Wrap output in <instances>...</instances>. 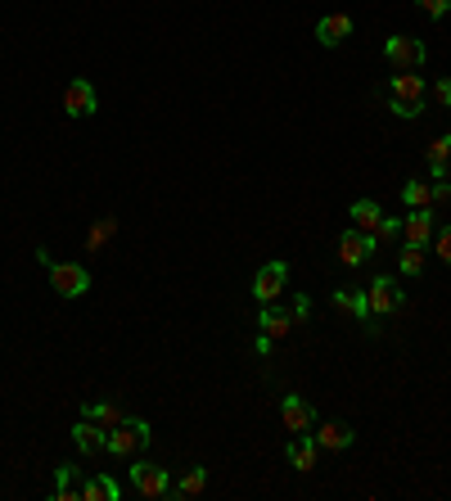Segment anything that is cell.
Wrapping results in <instances>:
<instances>
[{
  "instance_id": "cell-19",
  "label": "cell",
  "mask_w": 451,
  "mask_h": 501,
  "mask_svg": "<svg viewBox=\"0 0 451 501\" xmlns=\"http://www.w3.org/2000/svg\"><path fill=\"white\" fill-rule=\"evenodd\" d=\"M352 37V19L348 14H325L321 23H316V41L321 45H343Z\"/></svg>"
},
{
  "instance_id": "cell-10",
  "label": "cell",
  "mask_w": 451,
  "mask_h": 501,
  "mask_svg": "<svg viewBox=\"0 0 451 501\" xmlns=\"http://www.w3.org/2000/svg\"><path fill=\"white\" fill-rule=\"evenodd\" d=\"M429 240H433V208H411L402 218V244L429 249Z\"/></svg>"
},
{
  "instance_id": "cell-17",
  "label": "cell",
  "mask_w": 451,
  "mask_h": 501,
  "mask_svg": "<svg viewBox=\"0 0 451 501\" xmlns=\"http://www.w3.org/2000/svg\"><path fill=\"white\" fill-rule=\"evenodd\" d=\"M293 325H298V316L293 312H280V308H262V316H258V334H266L271 343H280V339H289L293 334Z\"/></svg>"
},
{
  "instance_id": "cell-32",
  "label": "cell",
  "mask_w": 451,
  "mask_h": 501,
  "mask_svg": "<svg viewBox=\"0 0 451 501\" xmlns=\"http://www.w3.org/2000/svg\"><path fill=\"white\" fill-rule=\"evenodd\" d=\"M289 312H293V316H298V321H308V316H312V299H308V294H298V299H293V308H289Z\"/></svg>"
},
{
  "instance_id": "cell-2",
  "label": "cell",
  "mask_w": 451,
  "mask_h": 501,
  "mask_svg": "<svg viewBox=\"0 0 451 501\" xmlns=\"http://www.w3.org/2000/svg\"><path fill=\"white\" fill-rule=\"evenodd\" d=\"M50 271V290L59 294V299H82L86 290H91V271L82 267V262H50L45 267Z\"/></svg>"
},
{
  "instance_id": "cell-7",
  "label": "cell",
  "mask_w": 451,
  "mask_h": 501,
  "mask_svg": "<svg viewBox=\"0 0 451 501\" xmlns=\"http://www.w3.org/2000/svg\"><path fill=\"white\" fill-rule=\"evenodd\" d=\"M284 284H289V267H284V262H266V267L253 275V299L266 308V303H275V299L284 294Z\"/></svg>"
},
{
  "instance_id": "cell-9",
  "label": "cell",
  "mask_w": 451,
  "mask_h": 501,
  "mask_svg": "<svg viewBox=\"0 0 451 501\" xmlns=\"http://www.w3.org/2000/svg\"><path fill=\"white\" fill-rule=\"evenodd\" d=\"M72 443H78L82 448V456H104L109 452V429H100L95 420H78V424H72Z\"/></svg>"
},
{
  "instance_id": "cell-31",
  "label": "cell",
  "mask_w": 451,
  "mask_h": 501,
  "mask_svg": "<svg viewBox=\"0 0 451 501\" xmlns=\"http://www.w3.org/2000/svg\"><path fill=\"white\" fill-rule=\"evenodd\" d=\"M389 113L411 122V118H420V113H424V104H402V100H389Z\"/></svg>"
},
{
  "instance_id": "cell-16",
  "label": "cell",
  "mask_w": 451,
  "mask_h": 501,
  "mask_svg": "<svg viewBox=\"0 0 451 501\" xmlns=\"http://www.w3.org/2000/svg\"><path fill=\"white\" fill-rule=\"evenodd\" d=\"M334 249H339V262H343V267H361V262L374 253L370 235H361V231H343V235L334 240Z\"/></svg>"
},
{
  "instance_id": "cell-1",
  "label": "cell",
  "mask_w": 451,
  "mask_h": 501,
  "mask_svg": "<svg viewBox=\"0 0 451 501\" xmlns=\"http://www.w3.org/2000/svg\"><path fill=\"white\" fill-rule=\"evenodd\" d=\"M149 439H154L149 420L127 415L118 429H109V452H113V456H135V452H144V448H149Z\"/></svg>"
},
{
  "instance_id": "cell-13",
  "label": "cell",
  "mask_w": 451,
  "mask_h": 501,
  "mask_svg": "<svg viewBox=\"0 0 451 501\" xmlns=\"http://www.w3.org/2000/svg\"><path fill=\"white\" fill-rule=\"evenodd\" d=\"M82 492H86V474H82V465H59L54 470V501H82Z\"/></svg>"
},
{
  "instance_id": "cell-34",
  "label": "cell",
  "mask_w": 451,
  "mask_h": 501,
  "mask_svg": "<svg viewBox=\"0 0 451 501\" xmlns=\"http://www.w3.org/2000/svg\"><path fill=\"white\" fill-rule=\"evenodd\" d=\"M253 348H258V357H266V352H271V339H266V334H258V339H253Z\"/></svg>"
},
{
  "instance_id": "cell-20",
  "label": "cell",
  "mask_w": 451,
  "mask_h": 501,
  "mask_svg": "<svg viewBox=\"0 0 451 501\" xmlns=\"http://www.w3.org/2000/svg\"><path fill=\"white\" fill-rule=\"evenodd\" d=\"M203 488H208V470H203V465H190V470L172 483V492H168V497H176V501H194Z\"/></svg>"
},
{
  "instance_id": "cell-21",
  "label": "cell",
  "mask_w": 451,
  "mask_h": 501,
  "mask_svg": "<svg viewBox=\"0 0 451 501\" xmlns=\"http://www.w3.org/2000/svg\"><path fill=\"white\" fill-rule=\"evenodd\" d=\"M424 159H429V181H447V168H451V131L433 140Z\"/></svg>"
},
{
  "instance_id": "cell-12",
  "label": "cell",
  "mask_w": 451,
  "mask_h": 501,
  "mask_svg": "<svg viewBox=\"0 0 451 501\" xmlns=\"http://www.w3.org/2000/svg\"><path fill=\"white\" fill-rule=\"evenodd\" d=\"M316 448L321 452H348L352 443H357V434H352V424H343V420H325V424H316Z\"/></svg>"
},
{
  "instance_id": "cell-25",
  "label": "cell",
  "mask_w": 451,
  "mask_h": 501,
  "mask_svg": "<svg viewBox=\"0 0 451 501\" xmlns=\"http://www.w3.org/2000/svg\"><path fill=\"white\" fill-rule=\"evenodd\" d=\"M402 203L406 208H433V181H406L402 185Z\"/></svg>"
},
{
  "instance_id": "cell-30",
  "label": "cell",
  "mask_w": 451,
  "mask_h": 501,
  "mask_svg": "<svg viewBox=\"0 0 451 501\" xmlns=\"http://www.w3.org/2000/svg\"><path fill=\"white\" fill-rule=\"evenodd\" d=\"M429 244H433V253H438V258H442V262L451 267V226L433 231V240H429Z\"/></svg>"
},
{
  "instance_id": "cell-24",
  "label": "cell",
  "mask_w": 451,
  "mask_h": 501,
  "mask_svg": "<svg viewBox=\"0 0 451 501\" xmlns=\"http://www.w3.org/2000/svg\"><path fill=\"white\" fill-rule=\"evenodd\" d=\"M82 501H122V488H118V479H109V474H95V479H86V492H82Z\"/></svg>"
},
{
  "instance_id": "cell-28",
  "label": "cell",
  "mask_w": 451,
  "mask_h": 501,
  "mask_svg": "<svg viewBox=\"0 0 451 501\" xmlns=\"http://www.w3.org/2000/svg\"><path fill=\"white\" fill-rule=\"evenodd\" d=\"M415 5H420V14H429L433 23H442V19L451 14V0H415Z\"/></svg>"
},
{
  "instance_id": "cell-26",
  "label": "cell",
  "mask_w": 451,
  "mask_h": 501,
  "mask_svg": "<svg viewBox=\"0 0 451 501\" xmlns=\"http://www.w3.org/2000/svg\"><path fill=\"white\" fill-rule=\"evenodd\" d=\"M113 235H118V218H100V222L91 226V235H86V253H100Z\"/></svg>"
},
{
  "instance_id": "cell-8",
  "label": "cell",
  "mask_w": 451,
  "mask_h": 501,
  "mask_svg": "<svg viewBox=\"0 0 451 501\" xmlns=\"http://www.w3.org/2000/svg\"><path fill=\"white\" fill-rule=\"evenodd\" d=\"M95 109H100V100H95V86L86 78H72L63 86V113L68 118H91Z\"/></svg>"
},
{
  "instance_id": "cell-5",
  "label": "cell",
  "mask_w": 451,
  "mask_h": 501,
  "mask_svg": "<svg viewBox=\"0 0 451 501\" xmlns=\"http://www.w3.org/2000/svg\"><path fill=\"white\" fill-rule=\"evenodd\" d=\"M424 41H415V37H389L384 41V59L398 68V73H415V68L424 63Z\"/></svg>"
},
{
  "instance_id": "cell-11",
  "label": "cell",
  "mask_w": 451,
  "mask_h": 501,
  "mask_svg": "<svg viewBox=\"0 0 451 501\" xmlns=\"http://www.w3.org/2000/svg\"><path fill=\"white\" fill-rule=\"evenodd\" d=\"M424 78L420 73H393L389 82H384V95L389 100H402V104H424Z\"/></svg>"
},
{
  "instance_id": "cell-15",
  "label": "cell",
  "mask_w": 451,
  "mask_h": 501,
  "mask_svg": "<svg viewBox=\"0 0 451 501\" xmlns=\"http://www.w3.org/2000/svg\"><path fill=\"white\" fill-rule=\"evenodd\" d=\"M284 456H289V465H293L298 474H312L316 461H321V448H316L312 434H293V443L284 448Z\"/></svg>"
},
{
  "instance_id": "cell-6",
  "label": "cell",
  "mask_w": 451,
  "mask_h": 501,
  "mask_svg": "<svg viewBox=\"0 0 451 501\" xmlns=\"http://www.w3.org/2000/svg\"><path fill=\"white\" fill-rule=\"evenodd\" d=\"M280 420H284L289 434H312V429H316V407L308 398L289 393V398H280Z\"/></svg>"
},
{
  "instance_id": "cell-23",
  "label": "cell",
  "mask_w": 451,
  "mask_h": 501,
  "mask_svg": "<svg viewBox=\"0 0 451 501\" xmlns=\"http://www.w3.org/2000/svg\"><path fill=\"white\" fill-rule=\"evenodd\" d=\"M86 420H95L100 429H118L127 415H122V407L118 402H86V411H82Z\"/></svg>"
},
{
  "instance_id": "cell-14",
  "label": "cell",
  "mask_w": 451,
  "mask_h": 501,
  "mask_svg": "<svg viewBox=\"0 0 451 501\" xmlns=\"http://www.w3.org/2000/svg\"><path fill=\"white\" fill-rule=\"evenodd\" d=\"M334 308H343L352 321H361L365 334H380V325H370V299H365V290H334Z\"/></svg>"
},
{
  "instance_id": "cell-4",
  "label": "cell",
  "mask_w": 451,
  "mask_h": 501,
  "mask_svg": "<svg viewBox=\"0 0 451 501\" xmlns=\"http://www.w3.org/2000/svg\"><path fill=\"white\" fill-rule=\"evenodd\" d=\"M131 488H135V497H144V501H159V497L172 492V474H168L163 465L135 461V465H131Z\"/></svg>"
},
{
  "instance_id": "cell-27",
  "label": "cell",
  "mask_w": 451,
  "mask_h": 501,
  "mask_svg": "<svg viewBox=\"0 0 451 501\" xmlns=\"http://www.w3.org/2000/svg\"><path fill=\"white\" fill-rule=\"evenodd\" d=\"M398 240H402V218H384L380 226H374V235H370L374 253H380L384 244H398Z\"/></svg>"
},
{
  "instance_id": "cell-18",
  "label": "cell",
  "mask_w": 451,
  "mask_h": 501,
  "mask_svg": "<svg viewBox=\"0 0 451 501\" xmlns=\"http://www.w3.org/2000/svg\"><path fill=\"white\" fill-rule=\"evenodd\" d=\"M348 218H352V231H361V235H374V226L384 222V208L374 203V199H357Z\"/></svg>"
},
{
  "instance_id": "cell-22",
  "label": "cell",
  "mask_w": 451,
  "mask_h": 501,
  "mask_svg": "<svg viewBox=\"0 0 451 501\" xmlns=\"http://www.w3.org/2000/svg\"><path fill=\"white\" fill-rule=\"evenodd\" d=\"M424 267H429V249H420V244H402L398 249V271L402 275H424Z\"/></svg>"
},
{
  "instance_id": "cell-3",
  "label": "cell",
  "mask_w": 451,
  "mask_h": 501,
  "mask_svg": "<svg viewBox=\"0 0 451 501\" xmlns=\"http://www.w3.org/2000/svg\"><path fill=\"white\" fill-rule=\"evenodd\" d=\"M365 299H370V316H398L406 308V290H402L393 275H374L370 290H365Z\"/></svg>"
},
{
  "instance_id": "cell-29",
  "label": "cell",
  "mask_w": 451,
  "mask_h": 501,
  "mask_svg": "<svg viewBox=\"0 0 451 501\" xmlns=\"http://www.w3.org/2000/svg\"><path fill=\"white\" fill-rule=\"evenodd\" d=\"M429 100H433L438 109H451V78H438V82L429 86Z\"/></svg>"
},
{
  "instance_id": "cell-33",
  "label": "cell",
  "mask_w": 451,
  "mask_h": 501,
  "mask_svg": "<svg viewBox=\"0 0 451 501\" xmlns=\"http://www.w3.org/2000/svg\"><path fill=\"white\" fill-rule=\"evenodd\" d=\"M433 203H451V181H433Z\"/></svg>"
}]
</instances>
